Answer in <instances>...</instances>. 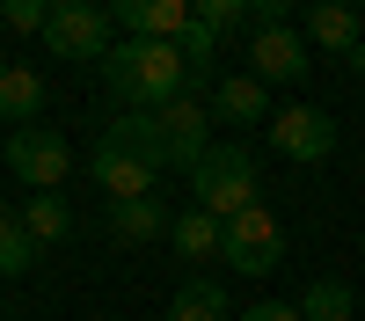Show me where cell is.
<instances>
[{
  "mask_svg": "<svg viewBox=\"0 0 365 321\" xmlns=\"http://www.w3.org/2000/svg\"><path fill=\"white\" fill-rule=\"evenodd\" d=\"M22 233H29V241H66V233H73V204L66 197H58V190H37V197H29V212H22Z\"/></svg>",
  "mask_w": 365,
  "mask_h": 321,
  "instance_id": "15",
  "label": "cell"
},
{
  "mask_svg": "<svg viewBox=\"0 0 365 321\" xmlns=\"http://www.w3.org/2000/svg\"><path fill=\"white\" fill-rule=\"evenodd\" d=\"M197 22L212 29V37H227V29H241V22L256 29V8H241V0H197Z\"/></svg>",
  "mask_w": 365,
  "mask_h": 321,
  "instance_id": "21",
  "label": "cell"
},
{
  "mask_svg": "<svg viewBox=\"0 0 365 321\" xmlns=\"http://www.w3.org/2000/svg\"><path fill=\"white\" fill-rule=\"evenodd\" d=\"M241 321H299V307H285V300H263V307H249Z\"/></svg>",
  "mask_w": 365,
  "mask_h": 321,
  "instance_id": "23",
  "label": "cell"
},
{
  "mask_svg": "<svg viewBox=\"0 0 365 321\" xmlns=\"http://www.w3.org/2000/svg\"><path fill=\"white\" fill-rule=\"evenodd\" d=\"M0 29H22V37H44V29H51V8H44V0H8V8H0Z\"/></svg>",
  "mask_w": 365,
  "mask_h": 321,
  "instance_id": "22",
  "label": "cell"
},
{
  "mask_svg": "<svg viewBox=\"0 0 365 321\" xmlns=\"http://www.w3.org/2000/svg\"><path fill=\"white\" fill-rule=\"evenodd\" d=\"M307 37H314L322 51H336V58H351V51L365 44V15L351 8V0H322V8L307 15Z\"/></svg>",
  "mask_w": 365,
  "mask_h": 321,
  "instance_id": "11",
  "label": "cell"
},
{
  "mask_svg": "<svg viewBox=\"0 0 365 321\" xmlns=\"http://www.w3.org/2000/svg\"><path fill=\"white\" fill-rule=\"evenodd\" d=\"M117 15V29H132L139 44H175L182 29H190V0H125V8H110Z\"/></svg>",
  "mask_w": 365,
  "mask_h": 321,
  "instance_id": "10",
  "label": "cell"
},
{
  "mask_svg": "<svg viewBox=\"0 0 365 321\" xmlns=\"http://www.w3.org/2000/svg\"><path fill=\"white\" fill-rule=\"evenodd\" d=\"M249 73L270 88H307L314 73V58H307V29H292V22H256L249 29Z\"/></svg>",
  "mask_w": 365,
  "mask_h": 321,
  "instance_id": "4",
  "label": "cell"
},
{
  "mask_svg": "<svg viewBox=\"0 0 365 321\" xmlns=\"http://www.w3.org/2000/svg\"><path fill=\"white\" fill-rule=\"evenodd\" d=\"M212 117H227V125H256L263 117V80L256 73H234V80H212Z\"/></svg>",
  "mask_w": 365,
  "mask_h": 321,
  "instance_id": "13",
  "label": "cell"
},
{
  "mask_svg": "<svg viewBox=\"0 0 365 321\" xmlns=\"http://www.w3.org/2000/svg\"><path fill=\"white\" fill-rule=\"evenodd\" d=\"M270 154H285V161H329V154H336V117H329L322 102L270 110Z\"/></svg>",
  "mask_w": 365,
  "mask_h": 321,
  "instance_id": "6",
  "label": "cell"
},
{
  "mask_svg": "<svg viewBox=\"0 0 365 321\" xmlns=\"http://www.w3.org/2000/svg\"><path fill=\"white\" fill-rule=\"evenodd\" d=\"M44 110V80L29 66H0V117H15V125L29 132V117Z\"/></svg>",
  "mask_w": 365,
  "mask_h": 321,
  "instance_id": "16",
  "label": "cell"
},
{
  "mask_svg": "<svg viewBox=\"0 0 365 321\" xmlns=\"http://www.w3.org/2000/svg\"><path fill=\"white\" fill-rule=\"evenodd\" d=\"M0 219H8V212H0Z\"/></svg>",
  "mask_w": 365,
  "mask_h": 321,
  "instance_id": "24",
  "label": "cell"
},
{
  "mask_svg": "<svg viewBox=\"0 0 365 321\" xmlns=\"http://www.w3.org/2000/svg\"><path fill=\"white\" fill-rule=\"evenodd\" d=\"M103 80H110V95H125L132 110H161L175 95H205L175 44H139V37H117V51L103 58Z\"/></svg>",
  "mask_w": 365,
  "mask_h": 321,
  "instance_id": "2",
  "label": "cell"
},
{
  "mask_svg": "<svg viewBox=\"0 0 365 321\" xmlns=\"http://www.w3.org/2000/svg\"><path fill=\"white\" fill-rule=\"evenodd\" d=\"M175 51H182V66H190V80H197V88L212 80V66H220V37H212L197 15H190V29L175 37Z\"/></svg>",
  "mask_w": 365,
  "mask_h": 321,
  "instance_id": "19",
  "label": "cell"
},
{
  "mask_svg": "<svg viewBox=\"0 0 365 321\" xmlns=\"http://www.w3.org/2000/svg\"><path fill=\"white\" fill-rule=\"evenodd\" d=\"M8 168L22 175L29 190H58V183H66V168H73V146L58 139V132H37V125H29V132L8 139Z\"/></svg>",
  "mask_w": 365,
  "mask_h": 321,
  "instance_id": "9",
  "label": "cell"
},
{
  "mask_svg": "<svg viewBox=\"0 0 365 321\" xmlns=\"http://www.w3.org/2000/svg\"><path fill=\"white\" fill-rule=\"evenodd\" d=\"M154 161H139L125 139H103L96 154H88V183H96L110 204H132V197H154Z\"/></svg>",
  "mask_w": 365,
  "mask_h": 321,
  "instance_id": "8",
  "label": "cell"
},
{
  "mask_svg": "<svg viewBox=\"0 0 365 321\" xmlns=\"http://www.w3.org/2000/svg\"><path fill=\"white\" fill-rule=\"evenodd\" d=\"M110 139H125L132 154L154 161V168L197 175V161L212 154V102H205V95H175V102H161V110H132Z\"/></svg>",
  "mask_w": 365,
  "mask_h": 321,
  "instance_id": "1",
  "label": "cell"
},
{
  "mask_svg": "<svg viewBox=\"0 0 365 321\" xmlns=\"http://www.w3.org/2000/svg\"><path fill=\"white\" fill-rule=\"evenodd\" d=\"M190 190H197V212H212V219H241L249 204H263V175H256V154L249 146H234V139H212V154L197 161V175H190Z\"/></svg>",
  "mask_w": 365,
  "mask_h": 321,
  "instance_id": "3",
  "label": "cell"
},
{
  "mask_svg": "<svg viewBox=\"0 0 365 321\" xmlns=\"http://www.w3.org/2000/svg\"><path fill=\"white\" fill-rule=\"evenodd\" d=\"M29 256H37V241L22 233V219H0V278H22Z\"/></svg>",
  "mask_w": 365,
  "mask_h": 321,
  "instance_id": "20",
  "label": "cell"
},
{
  "mask_svg": "<svg viewBox=\"0 0 365 321\" xmlns=\"http://www.w3.org/2000/svg\"><path fill=\"white\" fill-rule=\"evenodd\" d=\"M175 256L182 263H205V256H227V226L212 219V212H175Z\"/></svg>",
  "mask_w": 365,
  "mask_h": 321,
  "instance_id": "14",
  "label": "cell"
},
{
  "mask_svg": "<svg viewBox=\"0 0 365 321\" xmlns=\"http://www.w3.org/2000/svg\"><path fill=\"white\" fill-rule=\"evenodd\" d=\"M175 219H168V204L161 197H132V204H110V233L125 248H139V241H154V233H168Z\"/></svg>",
  "mask_w": 365,
  "mask_h": 321,
  "instance_id": "12",
  "label": "cell"
},
{
  "mask_svg": "<svg viewBox=\"0 0 365 321\" xmlns=\"http://www.w3.org/2000/svg\"><path fill=\"white\" fill-rule=\"evenodd\" d=\"M110 29H117V15H110V8L58 0V8H51V29H44V44H51L58 58H73V66H81V58H110V51H117Z\"/></svg>",
  "mask_w": 365,
  "mask_h": 321,
  "instance_id": "5",
  "label": "cell"
},
{
  "mask_svg": "<svg viewBox=\"0 0 365 321\" xmlns=\"http://www.w3.org/2000/svg\"><path fill=\"white\" fill-rule=\"evenodd\" d=\"M299 321H351V307H358V292L344 285V278H314L307 292H299Z\"/></svg>",
  "mask_w": 365,
  "mask_h": 321,
  "instance_id": "17",
  "label": "cell"
},
{
  "mask_svg": "<svg viewBox=\"0 0 365 321\" xmlns=\"http://www.w3.org/2000/svg\"><path fill=\"white\" fill-rule=\"evenodd\" d=\"M227 263L249 270V278H263V270L285 263V226L270 219V204H249L241 219H227Z\"/></svg>",
  "mask_w": 365,
  "mask_h": 321,
  "instance_id": "7",
  "label": "cell"
},
{
  "mask_svg": "<svg viewBox=\"0 0 365 321\" xmlns=\"http://www.w3.org/2000/svg\"><path fill=\"white\" fill-rule=\"evenodd\" d=\"M168 321H227V285H212V278H190V285L175 292Z\"/></svg>",
  "mask_w": 365,
  "mask_h": 321,
  "instance_id": "18",
  "label": "cell"
}]
</instances>
